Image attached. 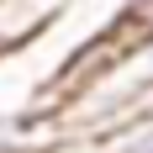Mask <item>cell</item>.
I'll use <instances>...</instances> for the list:
<instances>
[{
    "label": "cell",
    "mask_w": 153,
    "mask_h": 153,
    "mask_svg": "<svg viewBox=\"0 0 153 153\" xmlns=\"http://www.w3.org/2000/svg\"><path fill=\"white\" fill-rule=\"evenodd\" d=\"M137 5V21H143V32H153V0H132Z\"/></svg>",
    "instance_id": "2"
},
{
    "label": "cell",
    "mask_w": 153,
    "mask_h": 153,
    "mask_svg": "<svg viewBox=\"0 0 153 153\" xmlns=\"http://www.w3.org/2000/svg\"><path fill=\"white\" fill-rule=\"evenodd\" d=\"M111 153H153V122H137L132 132H122L111 143Z\"/></svg>",
    "instance_id": "1"
}]
</instances>
